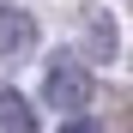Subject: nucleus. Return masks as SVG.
Instances as JSON below:
<instances>
[{
  "label": "nucleus",
  "instance_id": "f257e3e1",
  "mask_svg": "<svg viewBox=\"0 0 133 133\" xmlns=\"http://www.w3.org/2000/svg\"><path fill=\"white\" fill-rule=\"evenodd\" d=\"M42 97H49L55 109H66V115H79L85 97H91L85 61H79V55H55V61H49V79H42Z\"/></svg>",
  "mask_w": 133,
  "mask_h": 133
},
{
  "label": "nucleus",
  "instance_id": "f03ea898",
  "mask_svg": "<svg viewBox=\"0 0 133 133\" xmlns=\"http://www.w3.org/2000/svg\"><path fill=\"white\" fill-rule=\"evenodd\" d=\"M30 42H36V24L24 12H0V55H24Z\"/></svg>",
  "mask_w": 133,
  "mask_h": 133
},
{
  "label": "nucleus",
  "instance_id": "7ed1b4c3",
  "mask_svg": "<svg viewBox=\"0 0 133 133\" xmlns=\"http://www.w3.org/2000/svg\"><path fill=\"white\" fill-rule=\"evenodd\" d=\"M30 127H36L30 103H24V97H18L12 85H6V91H0V133H30Z\"/></svg>",
  "mask_w": 133,
  "mask_h": 133
},
{
  "label": "nucleus",
  "instance_id": "20e7f679",
  "mask_svg": "<svg viewBox=\"0 0 133 133\" xmlns=\"http://www.w3.org/2000/svg\"><path fill=\"white\" fill-rule=\"evenodd\" d=\"M85 30H91L97 55H115V30H109V12H85Z\"/></svg>",
  "mask_w": 133,
  "mask_h": 133
},
{
  "label": "nucleus",
  "instance_id": "39448f33",
  "mask_svg": "<svg viewBox=\"0 0 133 133\" xmlns=\"http://www.w3.org/2000/svg\"><path fill=\"white\" fill-rule=\"evenodd\" d=\"M61 133H103V127H97V121H91V115H73V121H66V127H61Z\"/></svg>",
  "mask_w": 133,
  "mask_h": 133
}]
</instances>
